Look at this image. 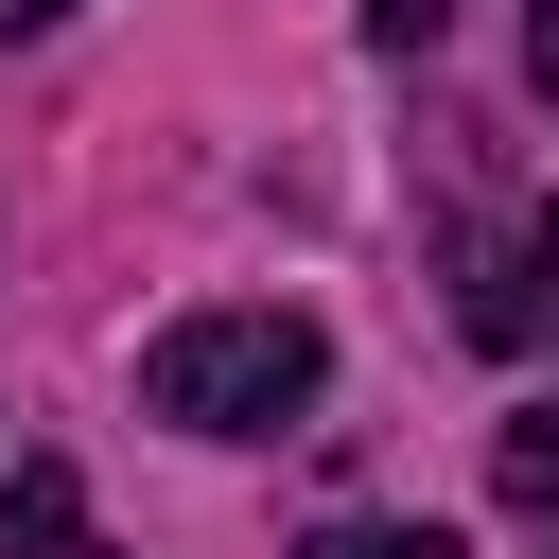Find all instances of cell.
I'll list each match as a JSON object with an SVG mask.
<instances>
[{
    "instance_id": "1",
    "label": "cell",
    "mask_w": 559,
    "mask_h": 559,
    "mask_svg": "<svg viewBox=\"0 0 559 559\" xmlns=\"http://www.w3.org/2000/svg\"><path fill=\"white\" fill-rule=\"evenodd\" d=\"M314 384H332V332L280 314V297H210V314H175V332L140 349V402L192 419V437H280Z\"/></svg>"
},
{
    "instance_id": "2",
    "label": "cell",
    "mask_w": 559,
    "mask_h": 559,
    "mask_svg": "<svg viewBox=\"0 0 559 559\" xmlns=\"http://www.w3.org/2000/svg\"><path fill=\"white\" fill-rule=\"evenodd\" d=\"M0 559H105V524H87V472H70V454H17V472H0Z\"/></svg>"
},
{
    "instance_id": "3",
    "label": "cell",
    "mask_w": 559,
    "mask_h": 559,
    "mask_svg": "<svg viewBox=\"0 0 559 559\" xmlns=\"http://www.w3.org/2000/svg\"><path fill=\"white\" fill-rule=\"evenodd\" d=\"M472 332H489V349H524V332H559V210H542V227H524V262H507V280L472 297Z\"/></svg>"
},
{
    "instance_id": "4",
    "label": "cell",
    "mask_w": 559,
    "mask_h": 559,
    "mask_svg": "<svg viewBox=\"0 0 559 559\" xmlns=\"http://www.w3.org/2000/svg\"><path fill=\"white\" fill-rule=\"evenodd\" d=\"M489 489H507V524H542V542H559V402H524V419H507Z\"/></svg>"
},
{
    "instance_id": "5",
    "label": "cell",
    "mask_w": 559,
    "mask_h": 559,
    "mask_svg": "<svg viewBox=\"0 0 559 559\" xmlns=\"http://www.w3.org/2000/svg\"><path fill=\"white\" fill-rule=\"evenodd\" d=\"M297 559H454V524H332V542H297Z\"/></svg>"
},
{
    "instance_id": "6",
    "label": "cell",
    "mask_w": 559,
    "mask_h": 559,
    "mask_svg": "<svg viewBox=\"0 0 559 559\" xmlns=\"http://www.w3.org/2000/svg\"><path fill=\"white\" fill-rule=\"evenodd\" d=\"M367 35H384V52H437V35H454V0H367Z\"/></svg>"
},
{
    "instance_id": "7",
    "label": "cell",
    "mask_w": 559,
    "mask_h": 559,
    "mask_svg": "<svg viewBox=\"0 0 559 559\" xmlns=\"http://www.w3.org/2000/svg\"><path fill=\"white\" fill-rule=\"evenodd\" d=\"M524 87L559 105V0H524Z\"/></svg>"
},
{
    "instance_id": "8",
    "label": "cell",
    "mask_w": 559,
    "mask_h": 559,
    "mask_svg": "<svg viewBox=\"0 0 559 559\" xmlns=\"http://www.w3.org/2000/svg\"><path fill=\"white\" fill-rule=\"evenodd\" d=\"M52 17H70V0H0V35H52Z\"/></svg>"
}]
</instances>
